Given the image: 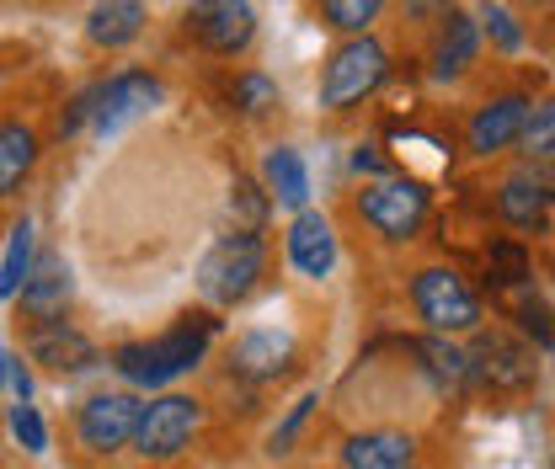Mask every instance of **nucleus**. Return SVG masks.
<instances>
[{"mask_svg": "<svg viewBox=\"0 0 555 469\" xmlns=\"http://www.w3.org/2000/svg\"><path fill=\"white\" fill-rule=\"evenodd\" d=\"M214 315H182L177 326L166 336H155V341H124L118 352H113V368L139 385V390H166L177 374H188V368H198L208 352V341H214Z\"/></svg>", "mask_w": 555, "mask_h": 469, "instance_id": "1", "label": "nucleus"}, {"mask_svg": "<svg viewBox=\"0 0 555 469\" xmlns=\"http://www.w3.org/2000/svg\"><path fill=\"white\" fill-rule=\"evenodd\" d=\"M390 80V49L374 32L343 38L326 60H321V80H315V102L326 113H358L363 102L379 96V86Z\"/></svg>", "mask_w": 555, "mask_h": 469, "instance_id": "2", "label": "nucleus"}, {"mask_svg": "<svg viewBox=\"0 0 555 469\" xmlns=\"http://www.w3.org/2000/svg\"><path fill=\"white\" fill-rule=\"evenodd\" d=\"M262 272H268V240L251 235V230H230L198 262V288H204L208 304H241L257 288Z\"/></svg>", "mask_w": 555, "mask_h": 469, "instance_id": "3", "label": "nucleus"}, {"mask_svg": "<svg viewBox=\"0 0 555 469\" xmlns=\"http://www.w3.org/2000/svg\"><path fill=\"white\" fill-rule=\"evenodd\" d=\"M358 208V219L379 235V240H390V246H406L416 230L427 224V187L412 182V177H374V182H363V193L352 198Z\"/></svg>", "mask_w": 555, "mask_h": 469, "instance_id": "4", "label": "nucleus"}, {"mask_svg": "<svg viewBox=\"0 0 555 469\" xmlns=\"http://www.w3.org/2000/svg\"><path fill=\"white\" fill-rule=\"evenodd\" d=\"M416 321L438 336H476L481 331V299L454 268H422L412 277Z\"/></svg>", "mask_w": 555, "mask_h": 469, "instance_id": "5", "label": "nucleus"}, {"mask_svg": "<svg viewBox=\"0 0 555 469\" xmlns=\"http://www.w3.org/2000/svg\"><path fill=\"white\" fill-rule=\"evenodd\" d=\"M139 421H144V401L129 390H102L75 411V443L86 454H124L139 438Z\"/></svg>", "mask_w": 555, "mask_h": 469, "instance_id": "6", "label": "nucleus"}, {"mask_svg": "<svg viewBox=\"0 0 555 469\" xmlns=\"http://www.w3.org/2000/svg\"><path fill=\"white\" fill-rule=\"evenodd\" d=\"M188 38L214 60H241L257 43V11H251V0H193Z\"/></svg>", "mask_w": 555, "mask_h": 469, "instance_id": "7", "label": "nucleus"}, {"mask_svg": "<svg viewBox=\"0 0 555 469\" xmlns=\"http://www.w3.org/2000/svg\"><path fill=\"white\" fill-rule=\"evenodd\" d=\"M198 421H204V405L193 401V395H155V401L144 405V421H139V438H134L139 459L166 465V459L188 454Z\"/></svg>", "mask_w": 555, "mask_h": 469, "instance_id": "8", "label": "nucleus"}, {"mask_svg": "<svg viewBox=\"0 0 555 469\" xmlns=\"http://www.w3.org/2000/svg\"><path fill=\"white\" fill-rule=\"evenodd\" d=\"M529 102H534L529 91H491L481 107L470 113V123H465V149H470L476 160H491V155L518 149Z\"/></svg>", "mask_w": 555, "mask_h": 469, "instance_id": "9", "label": "nucleus"}, {"mask_svg": "<svg viewBox=\"0 0 555 469\" xmlns=\"http://www.w3.org/2000/svg\"><path fill=\"white\" fill-rule=\"evenodd\" d=\"M166 86L150 69H118L113 80H96V113H91V134L113 139L124 123H134L139 113L160 107Z\"/></svg>", "mask_w": 555, "mask_h": 469, "instance_id": "10", "label": "nucleus"}, {"mask_svg": "<svg viewBox=\"0 0 555 469\" xmlns=\"http://www.w3.org/2000/svg\"><path fill=\"white\" fill-rule=\"evenodd\" d=\"M481 16L454 5L433 22V38H427V75L433 80H465L476 60H481Z\"/></svg>", "mask_w": 555, "mask_h": 469, "instance_id": "11", "label": "nucleus"}, {"mask_svg": "<svg viewBox=\"0 0 555 469\" xmlns=\"http://www.w3.org/2000/svg\"><path fill=\"white\" fill-rule=\"evenodd\" d=\"M470 357H476V379H481L486 390H502V395L529 390V385H534V374H540L534 347H524L513 331H476Z\"/></svg>", "mask_w": 555, "mask_h": 469, "instance_id": "12", "label": "nucleus"}, {"mask_svg": "<svg viewBox=\"0 0 555 469\" xmlns=\"http://www.w3.org/2000/svg\"><path fill=\"white\" fill-rule=\"evenodd\" d=\"M551 208H555V171L551 166L518 160V166L496 182V213H502V224H513V230L545 224Z\"/></svg>", "mask_w": 555, "mask_h": 469, "instance_id": "13", "label": "nucleus"}, {"mask_svg": "<svg viewBox=\"0 0 555 469\" xmlns=\"http://www.w3.org/2000/svg\"><path fill=\"white\" fill-rule=\"evenodd\" d=\"M27 357L49 374V379H75V374H91L102 363L96 341L86 331H75L69 321H49V326H33L27 336Z\"/></svg>", "mask_w": 555, "mask_h": 469, "instance_id": "14", "label": "nucleus"}, {"mask_svg": "<svg viewBox=\"0 0 555 469\" xmlns=\"http://www.w3.org/2000/svg\"><path fill=\"white\" fill-rule=\"evenodd\" d=\"M283 251H288L294 272H305L315 283L332 277V268H337V230H332V219L315 213V208H299L288 235H283Z\"/></svg>", "mask_w": 555, "mask_h": 469, "instance_id": "15", "label": "nucleus"}, {"mask_svg": "<svg viewBox=\"0 0 555 469\" xmlns=\"http://www.w3.org/2000/svg\"><path fill=\"white\" fill-rule=\"evenodd\" d=\"M294 368V336L288 331H246L230 347V374L235 379H251V385H268L278 374Z\"/></svg>", "mask_w": 555, "mask_h": 469, "instance_id": "16", "label": "nucleus"}, {"mask_svg": "<svg viewBox=\"0 0 555 469\" xmlns=\"http://www.w3.org/2000/svg\"><path fill=\"white\" fill-rule=\"evenodd\" d=\"M22 315L33 321V326H49V321H65L69 310V268L65 257H54V251H43L38 257V268L27 277V288H22Z\"/></svg>", "mask_w": 555, "mask_h": 469, "instance_id": "17", "label": "nucleus"}, {"mask_svg": "<svg viewBox=\"0 0 555 469\" xmlns=\"http://www.w3.org/2000/svg\"><path fill=\"white\" fill-rule=\"evenodd\" d=\"M144 22H150L144 0H96V5L86 11V43H91V49L118 54V49L139 43Z\"/></svg>", "mask_w": 555, "mask_h": 469, "instance_id": "18", "label": "nucleus"}, {"mask_svg": "<svg viewBox=\"0 0 555 469\" xmlns=\"http://www.w3.org/2000/svg\"><path fill=\"white\" fill-rule=\"evenodd\" d=\"M416 465V438L412 432H352L343 443V469H412Z\"/></svg>", "mask_w": 555, "mask_h": 469, "instance_id": "19", "label": "nucleus"}, {"mask_svg": "<svg viewBox=\"0 0 555 469\" xmlns=\"http://www.w3.org/2000/svg\"><path fill=\"white\" fill-rule=\"evenodd\" d=\"M33 166H38V134L22 118H5L0 123V198H16Z\"/></svg>", "mask_w": 555, "mask_h": 469, "instance_id": "20", "label": "nucleus"}, {"mask_svg": "<svg viewBox=\"0 0 555 469\" xmlns=\"http://www.w3.org/2000/svg\"><path fill=\"white\" fill-rule=\"evenodd\" d=\"M262 187H268L273 203H283V208H305V203H310V171H305L299 149L273 144V149L262 155Z\"/></svg>", "mask_w": 555, "mask_h": 469, "instance_id": "21", "label": "nucleus"}, {"mask_svg": "<svg viewBox=\"0 0 555 469\" xmlns=\"http://www.w3.org/2000/svg\"><path fill=\"white\" fill-rule=\"evenodd\" d=\"M416 352L427 357L422 368L433 374V385H438V390H465V379L476 374V357H470V352H465L454 336H438V331H433L427 341H416Z\"/></svg>", "mask_w": 555, "mask_h": 469, "instance_id": "22", "label": "nucleus"}, {"mask_svg": "<svg viewBox=\"0 0 555 469\" xmlns=\"http://www.w3.org/2000/svg\"><path fill=\"white\" fill-rule=\"evenodd\" d=\"M33 268H38V257H33V219L22 213V219H11V230H5V257H0V299H22V288H27Z\"/></svg>", "mask_w": 555, "mask_h": 469, "instance_id": "23", "label": "nucleus"}, {"mask_svg": "<svg viewBox=\"0 0 555 469\" xmlns=\"http://www.w3.org/2000/svg\"><path fill=\"white\" fill-rule=\"evenodd\" d=\"M385 5L390 0H315V22L337 38H358V32H374Z\"/></svg>", "mask_w": 555, "mask_h": 469, "instance_id": "24", "label": "nucleus"}, {"mask_svg": "<svg viewBox=\"0 0 555 469\" xmlns=\"http://www.w3.org/2000/svg\"><path fill=\"white\" fill-rule=\"evenodd\" d=\"M518 155H524V160H534V166H555V91H540V96L529 102Z\"/></svg>", "mask_w": 555, "mask_h": 469, "instance_id": "25", "label": "nucleus"}, {"mask_svg": "<svg viewBox=\"0 0 555 469\" xmlns=\"http://www.w3.org/2000/svg\"><path fill=\"white\" fill-rule=\"evenodd\" d=\"M230 107L246 113V118H268V113L283 107V91H278L262 69H241V75L230 80Z\"/></svg>", "mask_w": 555, "mask_h": 469, "instance_id": "26", "label": "nucleus"}, {"mask_svg": "<svg viewBox=\"0 0 555 469\" xmlns=\"http://www.w3.org/2000/svg\"><path fill=\"white\" fill-rule=\"evenodd\" d=\"M268 208H273V193H268V187H257L251 177H235V187H230V213H235V230L262 235Z\"/></svg>", "mask_w": 555, "mask_h": 469, "instance_id": "27", "label": "nucleus"}, {"mask_svg": "<svg viewBox=\"0 0 555 469\" xmlns=\"http://www.w3.org/2000/svg\"><path fill=\"white\" fill-rule=\"evenodd\" d=\"M476 16H481V32L502 49V54H518V49H524V27L513 22V11H507L502 0H481Z\"/></svg>", "mask_w": 555, "mask_h": 469, "instance_id": "28", "label": "nucleus"}, {"mask_svg": "<svg viewBox=\"0 0 555 469\" xmlns=\"http://www.w3.org/2000/svg\"><path fill=\"white\" fill-rule=\"evenodd\" d=\"M11 438H16L27 454H49V427H43L38 405H11Z\"/></svg>", "mask_w": 555, "mask_h": 469, "instance_id": "29", "label": "nucleus"}, {"mask_svg": "<svg viewBox=\"0 0 555 469\" xmlns=\"http://www.w3.org/2000/svg\"><path fill=\"white\" fill-rule=\"evenodd\" d=\"M0 379H5V405H33V374H27L16 347L0 352Z\"/></svg>", "mask_w": 555, "mask_h": 469, "instance_id": "30", "label": "nucleus"}, {"mask_svg": "<svg viewBox=\"0 0 555 469\" xmlns=\"http://www.w3.org/2000/svg\"><path fill=\"white\" fill-rule=\"evenodd\" d=\"M310 405H315V395H299V401H294V411L283 416V427H273V438H268V448H273V454H288V443L299 438V427H305Z\"/></svg>", "mask_w": 555, "mask_h": 469, "instance_id": "31", "label": "nucleus"}, {"mask_svg": "<svg viewBox=\"0 0 555 469\" xmlns=\"http://www.w3.org/2000/svg\"><path fill=\"white\" fill-rule=\"evenodd\" d=\"M352 171H374V177H396V171H390V160L379 155V144H358V155H352Z\"/></svg>", "mask_w": 555, "mask_h": 469, "instance_id": "32", "label": "nucleus"}, {"mask_svg": "<svg viewBox=\"0 0 555 469\" xmlns=\"http://www.w3.org/2000/svg\"><path fill=\"white\" fill-rule=\"evenodd\" d=\"M401 5H406V16H412V22H438V16H443V11H454L460 0H401Z\"/></svg>", "mask_w": 555, "mask_h": 469, "instance_id": "33", "label": "nucleus"}, {"mask_svg": "<svg viewBox=\"0 0 555 469\" xmlns=\"http://www.w3.org/2000/svg\"><path fill=\"white\" fill-rule=\"evenodd\" d=\"M518 5H551V0H518Z\"/></svg>", "mask_w": 555, "mask_h": 469, "instance_id": "34", "label": "nucleus"}, {"mask_svg": "<svg viewBox=\"0 0 555 469\" xmlns=\"http://www.w3.org/2000/svg\"><path fill=\"white\" fill-rule=\"evenodd\" d=\"M551 469H555V454H551Z\"/></svg>", "mask_w": 555, "mask_h": 469, "instance_id": "35", "label": "nucleus"}]
</instances>
